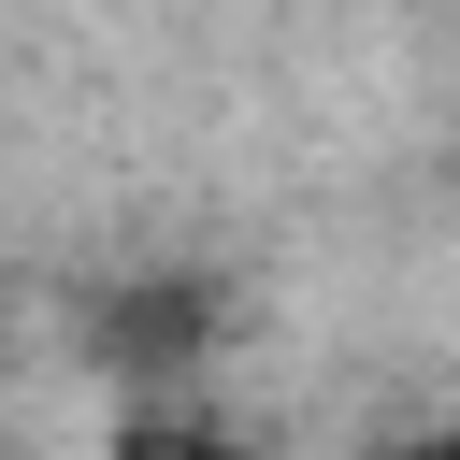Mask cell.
Instances as JSON below:
<instances>
[{
	"label": "cell",
	"instance_id": "1",
	"mask_svg": "<svg viewBox=\"0 0 460 460\" xmlns=\"http://www.w3.org/2000/svg\"><path fill=\"white\" fill-rule=\"evenodd\" d=\"M201 345H216V273H129V288H101V316H86V359H101L129 402H172V388L201 374Z\"/></svg>",
	"mask_w": 460,
	"mask_h": 460
},
{
	"label": "cell",
	"instance_id": "2",
	"mask_svg": "<svg viewBox=\"0 0 460 460\" xmlns=\"http://www.w3.org/2000/svg\"><path fill=\"white\" fill-rule=\"evenodd\" d=\"M115 460H244L216 417H187V402H129L115 417Z\"/></svg>",
	"mask_w": 460,
	"mask_h": 460
},
{
	"label": "cell",
	"instance_id": "3",
	"mask_svg": "<svg viewBox=\"0 0 460 460\" xmlns=\"http://www.w3.org/2000/svg\"><path fill=\"white\" fill-rule=\"evenodd\" d=\"M402 460H460V417H431V431H417V446H402Z\"/></svg>",
	"mask_w": 460,
	"mask_h": 460
}]
</instances>
